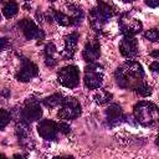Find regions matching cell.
I'll use <instances>...</instances> for the list:
<instances>
[{"label": "cell", "instance_id": "cell-3", "mask_svg": "<svg viewBox=\"0 0 159 159\" xmlns=\"http://www.w3.org/2000/svg\"><path fill=\"white\" fill-rule=\"evenodd\" d=\"M83 82H84V86L89 89L99 88L103 82V67L96 62L89 63V66L84 68Z\"/></svg>", "mask_w": 159, "mask_h": 159}, {"label": "cell", "instance_id": "cell-22", "mask_svg": "<svg viewBox=\"0 0 159 159\" xmlns=\"http://www.w3.org/2000/svg\"><path fill=\"white\" fill-rule=\"evenodd\" d=\"M112 99V93L107 92V91H103V89H99L96 94H94V102L97 104H106L108 103L109 101Z\"/></svg>", "mask_w": 159, "mask_h": 159}, {"label": "cell", "instance_id": "cell-14", "mask_svg": "<svg viewBox=\"0 0 159 159\" xmlns=\"http://www.w3.org/2000/svg\"><path fill=\"white\" fill-rule=\"evenodd\" d=\"M106 119L109 124V127H116L118 124H120L124 119V114L122 111V107L119 104H111L107 109H106Z\"/></svg>", "mask_w": 159, "mask_h": 159}, {"label": "cell", "instance_id": "cell-30", "mask_svg": "<svg viewBox=\"0 0 159 159\" xmlns=\"http://www.w3.org/2000/svg\"><path fill=\"white\" fill-rule=\"evenodd\" d=\"M149 68H150L153 72H158V71H159V61H158V60H155L153 63H150Z\"/></svg>", "mask_w": 159, "mask_h": 159}, {"label": "cell", "instance_id": "cell-4", "mask_svg": "<svg viewBox=\"0 0 159 159\" xmlns=\"http://www.w3.org/2000/svg\"><path fill=\"white\" fill-rule=\"evenodd\" d=\"M58 82L66 88H75L80 82V72L75 65H68L62 67L57 73Z\"/></svg>", "mask_w": 159, "mask_h": 159}, {"label": "cell", "instance_id": "cell-18", "mask_svg": "<svg viewBox=\"0 0 159 159\" xmlns=\"http://www.w3.org/2000/svg\"><path fill=\"white\" fill-rule=\"evenodd\" d=\"M96 9L98 10V12L101 14V16H102L106 21H109V20L114 16V10H113V7H112L109 4H107V2L98 1Z\"/></svg>", "mask_w": 159, "mask_h": 159}, {"label": "cell", "instance_id": "cell-13", "mask_svg": "<svg viewBox=\"0 0 159 159\" xmlns=\"http://www.w3.org/2000/svg\"><path fill=\"white\" fill-rule=\"evenodd\" d=\"M82 56H83V60L86 62H89V63L96 62L99 58V56H101V45H99V41L97 39L89 40L86 43L84 48H83Z\"/></svg>", "mask_w": 159, "mask_h": 159}, {"label": "cell", "instance_id": "cell-35", "mask_svg": "<svg viewBox=\"0 0 159 159\" xmlns=\"http://www.w3.org/2000/svg\"><path fill=\"white\" fill-rule=\"evenodd\" d=\"M50 1H55V0H50Z\"/></svg>", "mask_w": 159, "mask_h": 159}, {"label": "cell", "instance_id": "cell-15", "mask_svg": "<svg viewBox=\"0 0 159 159\" xmlns=\"http://www.w3.org/2000/svg\"><path fill=\"white\" fill-rule=\"evenodd\" d=\"M77 42H78V34L77 32H72V34H70L65 37V48L61 52L62 58L70 60V58L73 57V55L76 52Z\"/></svg>", "mask_w": 159, "mask_h": 159}, {"label": "cell", "instance_id": "cell-16", "mask_svg": "<svg viewBox=\"0 0 159 159\" xmlns=\"http://www.w3.org/2000/svg\"><path fill=\"white\" fill-rule=\"evenodd\" d=\"M88 20H89V25L91 27L96 31V32H102L104 25H106V20L101 16V14L98 12V10L96 7L91 9L89 10V14H88Z\"/></svg>", "mask_w": 159, "mask_h": 159}, {"label": "cell", "instance_id": "cell-32", "mask_svg": "<svg viewBox=\"0 0 159 159\" xmlns=\"http://www.w3.org/2000/svg\"><path fill=\"white\" fill-rule=\"evenodd\" d=\"M150 55H152V56H153V57H154V58L157 60V58H158V56H159V52H158V50H157V51H154V52H152Z\"/></svg>", "mask_w": 159, "mask_h": 159}, {"label": "cell", "instance_id": "cell-36", "mask_svg": "<svg viewBox=\"0 0 159 159\" xmlns=\"http://www.w3.org/2000/svg\"><path fill=\"white\" fill-rule=\"evenodd\" d=\"M0 1H2V0H0Z\"/></svg>", "mask_w": 159, "mask_h": 159}, {"label": "cell", "instance_id": "cell-5", "mask_svg": "<svg viewBox=\"0 0 159 159\" xmlns=\"http://www.w3.org/2000/svg\"><path fill=\"white\" fill-rule=\"evenodd\" d=\"M81 114V104L75 97H66L63 98L62 103L60 104V109L57 116L61 119H75Z\"/></svg>", "mask_w": 159, "mask_h": 159}, {"label": "cell", "instance_id": "cell-17", "mask_svg": "<svg viewBox=\"0 0 159 159\" xmlns=\"http://www.w3.org/2000/svg\"><path fill=\"white\" fill-rule=\"evenodd\" d=\"M71 17V26H78L83 19V10L77 5H67Z\"/></svg>", "mask_w": 159, "mask_h": 159}, {"label": "cell", "instance_id": "cell-19", "mask_svg": "<svg viewBox=\"0 0 159 159\" xmlns=\"http://www.w3.org/2000/svg\"><path fill=\"white\" fill-rule=\"evenodd\" d=\"M63 101V96L61 93H55V94H51L46 98L42 99V103L48 107V108H55V107H58Z\"/></svg>", "mask_w": 159, "mask_h": 159}, {"label": "cell", "instance_id": "cell-9", "mask_svg": "<svg viewBox=\"0 0 159 159\" xmlns=\"http://www.w3.org/2000/svg\"><path fill=\"white\" fill-rule=\"evenodd\" d=\"M16 137L20 143L26 149H32L34 148V139L31 135V129L29 127V123L20 120L16 124Z\"/></svg>", "mask_w": 159, "mask_h": 159}, {"label": "cell", "instance_id": "cell-31", "mask_svg": "<svg viewBox=\"0 0 159 159\" xmlns=\"http://www.w3.org/2000/svg\"><path fill=\"white\" fill-rule=\"evenodd\" d=\"M144 1L150 7H158V5H159V0H144Z\"/></svg>", "mask_w": 159, "mask_h": 159}, {"label": "cell", "instance_id": "cell-8", "mask_svg": "<svg viewBox=\"0 0 159 159\" xmlns=\"http://www.w3.org/2000/svg\"><path fill=\"white\" fill-rule=\"evenodd\" d=\"M17 26L20 27V30L22 31L27 40H43L45 37L42 30L30 19H22L21 21H19Z\"/></svg>", "mask_w": 159, "mask_h": 159}, {"label": "cell", "instance_id": "cell-28", "mask_svg": "<svg viewBox=\"0 0 159 159\" xmlns=\"http://www.w3.org/2000/svg\"><path fill=\"white\" fill-rule=\"evenodd\" d=\"M45 63L48 67H55L57 63V60L55 57H45Z\"/></svg>", "mask_w": 159, "mask_h": 159}, {"label": "cell", "instance_id": "cell-7", "mask_svg": "<svg viewBox=\"0 0 159 159\" xmlns=\"http://www.w3.org/2000/svg\"><path fill=\"white\" fill-rule=\"evenodd\" d=\"M118 24L124 36H135L142 31V27H143L140 20L130 16L129 14H123L118 20Z\"/></svg>", "mask_w": 159, "mask_h": 159}, {"label": "cell", "instance_id": "cell-23", "mask_svg": "<svg viewBox=\"0 0 159 159\" xmlns=\"http://www.w3.org/2000/svg\"><path fill=\"white\" fill-rule=\"evenodd\" d=\"M134 91H135V93H137L138 96H140V97H149V96L152 94V92H153V88H152V86H149V84H147L145 82H143V83H140Z\"/></svg>", "mask_w": 159, "mask_h": 159}, {"label": "cell", "instance_id": "cell-20", "mask_svg": "<svg viewBox=\"0 0 159 159\" xmlns=\"http://www.w3.org/2000/svg\"><path fill=\"white\" fill-rule=\"evenodd\" d=\"M17 11H19V5H17V2H15L14 0H9V1L4 5V7H2V14H4V16L7 17V19L14 17V16L17 14Z\"/></svg>", "mask_w": 159, "mask_h": 159}, {"label": "cell", "instance_id": "cell-34", "mask_svg": "<svg viewBox=\"0 0 159 159\" xmlns=\"http://www.w3.org/2000/svg\"><path fill=\"white\" fill-rule=\"evenodd\" d=\"M0 158H5V155L4 154H0Z\"/></svg>", "mask_w": 159, "mask_h": 159}, {"label": "cell", "instance_id": "cell-29", "mask_svg": "<svg viewBox=\"0 0 159 159\" xmlns=\"http://www.w3.org/2000/svg\"><path fill=\"white\" fill-rule=\"evenodd\" d=\"M7 39H5V37H0V52H2L5 48H6V46H7Z\"/></svg>", "mask_w": 159, "mask_h": 159}, {"label": "cell", "instance_id": "cell-2", "mask_svg": "<svg viewBox=\"0 0 159 159\" xmlns=\"http://www.w3.org/2000/svg\"><path fill=\"white\" fill-rule=\"evenodd\" d=\"M134 119L143 127L153 125L158 119V107L147 101L138 102L133 108Z\"/></svg>", "mask_w": 159, "mask_h": 159}, {"label": "cell", "instance_id": "cell-33", "mask_svg": "<svg viewBox=\"0 0 159 159\" xmlns=\"http://www.w3.org/2000/svg\"><path fill=\"white\" fill-rule=\"evenodd\" d=\"M122 1H124V2H132V1H135V0H122Z\"/></svg>", "mask_w": 159, "mask_h": 159}, {"label": "cell", "instance_id": "cell-6", "mask_svg": "<svg viewBox=\"0 0 159 159\" xmlns=\"http://www.w3.org/2000/svg\"><path fill=\"white\" fill-rule=\"evenodd\" d=\"M42 117V108L40 106V102L34 98H29L25 102L24 108L21 109V120L26 123H32L35 120H39Z\"/></svg>", "mask_w": 159, "mask_h": 159}, {"label": "cell", "instance_id": "cell-11", "mask_svg": "<svg viewBox=\"0 0 159 159\" xmlns=\"http://www.w3.org/2000/svg\"><path fill=\"white\" fill-rule=\"evenodd\" d=\"M37 132L40 137L45 140H56L57 138V123L50 119H42L37 124Z\"/></svg>", "mask_w": 159, "mask_h": 159}, {"label": "cell", "instance_id": "cell-26", "mask_svg": "<svg viewBox=\"0 0 159 159\" xmlns=\"http://www.w3.org/2000/svg\"><path fill=\"white\" fill-rule=\"evenodd\" d=\"M56 52H57L56 51V46L52 42H50V43H47L45 46V57H55Z\"/></svg>", "mask_w": 159, "mask_h": 159}, {"label": "cell", "instance_id": "cell-10", "mask_svg": "<svg viewBox=\"0 0 159 159\" xmlns=\"http://www.w3.org/2000/svg\"><path fill=\"white\" fill-rule=\"evenodd\" d=\"M37 73H39L37 66H36L32 61H30V60L22 57V60H21V68H20V71L15 75V77H16V80L20 81V82H29L31 78L36 77Z\"/></svg>", "mask_w": 159, "mask_h": 159}, {"label": "cell", "instance_id": "cell-25", "mask_svg": "<svg viewBox=\"0 0 159 159\" xmlns=\"http://www.w3.org/2000/svg\"><path fill=\"white\" fill-rule=\"evenodd\" d=\"M144 37L152 42H158L159 41V32L157 29H150L144 34Z\"/></svg>", "mask_w": 159, "mask_h": 159}, {"label": "cell", "instance_id": "cell-12", "mask_svg": "<svg viewBox=\"0 0 159 159\" xmlns=\"http://www.w3.org/2000/svg\"><path fill=\"white\" fill-rule=\"evenodd\" d=\"M119 51L125 58H134L138 55V41L134 36H124L119 42Z\"/></svg>", "mask_w": 159, "mask_h": 159}, {"label": "cell", "instance_id": "cell-1", "mask_svg": "<svg viewBox=\"0 0 159 159\" xmlns=\"http://www.w3.org/2000/svg\"><path fill=\"white\" fill-rule=\"evenodd\" d=\"M114 77L120 88L135 89L140 83L144 82L145 73L139 62L128 60L116 70Z\"/></svg>", "mask_w": 159, "mask_h": 159}, {"label": "cell", "instance_id": "cell-21", "mask_svg": "<svg viewBox=\"0 0 159 159\" xmlns=\"http://www.w3.org/2000/svg\"><path fill=\"white\" fill-rule=\"evenodd\" d=\"M52 17L61 26H71V17L62 11H52Z\"/></svg>", "mask_w": 159, "mask_h": 159}, {"label": "cell", "instance_id": "cell-27", "mask_svg": "<svg viewBox=\"0 0 159 159\" xmlns=\"http://www.w3.org/2000/svg\"><path fill=\"white\" fill-rule=\"evenodd\" d=\"M57 129H58V132H61V133H63V134H68V133L71 132V127H70V124L66 123V122H60V123H57Z\"/></svg>", "mask_w": 159, "mask_h": 159}, {"label": "cell", "instance_id": "cell-24", "mask_svg": "<svg viewBox=\"0 0 159 159\" xmlns=\"http://www.w3.org/2000/svg\"><path fill=\"white\" fill-rule=\"evenodd\" d=\"M10 119H11L10 112L4 108H0V129H4L10 123Z\"/></svg>", "mask_w": 159, "mask_h": 159}]
</instances>
